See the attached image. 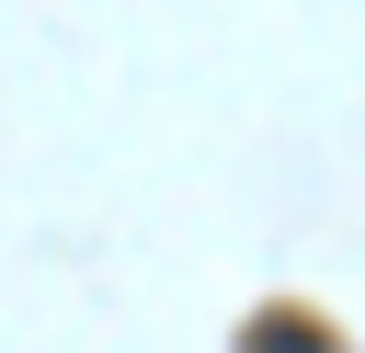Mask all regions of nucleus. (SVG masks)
Returning <instances> with one entry per match:
<instances>
[{"instance_id":"obj_1","label":"nucleus","mask_w":365,"mask_h":353,"mask_svg":"<svg viewBox=\"0 0 365 353\" xmlns=\"http://www.w3.org/2000/svg\"><path fill=\"white\" fill-rule=\"evenodd\" d=\"M262 353H319V342L308 330H262Z\"/></svg>"}]
</instances>
